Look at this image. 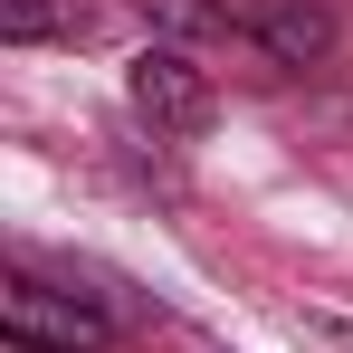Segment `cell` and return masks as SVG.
Returning <instances> with one entry per match:
<instances>
[{
    "label": "cell",
    "mask_w": 353,
    "mask_h": 353,
    "mask_svg": "<svg viewBox=\"0 0 353 353\" xmlns=\"http://www.w3.org/2000/svg\"><path fill=\"white\" fill-rule=\"evenodd\" d=\"M0 334L10 353H115V315H96L77 287H48L39 268H0Z\"/></svg>",
    "instance_id": "1"
},
{
    "label": "cell",
    "mask_w": 353,
    "mask_h": 353,
    "mask_svg": "<svg viewBox=\"0 0 353 353\" xmlns=\"http://www.w3.org/2000/svg\"><path fill=\"white\" fill-rule=\"evenodd\" d=\"M134 115L153 124V134H172V143H201L210 115H220V96L191 67V48H143L134 58Z\"/></svg>",
    "instance_id": "2"
},
{
    "label": "cell",
    "mask_w": 353,
    "mask_h": 353,
    "mask_svg": "<svg viewBox=\"0 0 353 353\" xmlns=\"http://www.w3.org/2000/svg\"><path fill=\"white\" fill-rule=\"evenodd\" d=\"M239 39L268 48L277 67H315L334 48V19H325L315 0H239Z\"/></svg>",
    "instance_id": "3"
},
{
    "label": "cell",
    "mask_w": 353,
    "mask_h": 353,
    "mask_svg": "<svg viewBox=\"0 0 353 353\" xmlns=\"http://www.w3.org/2000/svg\"><path fill=\"white\" fill-rule=\"evenodd\" d=\"M0 39H10V48H39V39H86V10H77V0H0Z\"/></svg>",
    "instance_id": "4"
},
{
    "label": "cell",
    "mask_w": 353,
    "mask_h": 353,
    "mask_svg": "<svg viewBox=\"0 0 353 353\" xmlns=\"http://www.w3.org/2000/svg\"><path fill=\"white\" fill-rule=\"evenodd\" d=\"M143 19L172 39H239V0H143Z\"/></svg>",
    "instance_id": "5"
}]
</instances>
